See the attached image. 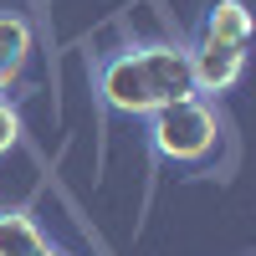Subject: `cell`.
Listing matches in <instances>:
<instances>
[{"mask_svg":"<svg viewBox=\"0 0 256 256\" xmlns=\"http://www.w3.org/2000/svg\"><path fill=\"white\" fill-rule=\"evenodd\" d=\"M200 36L226 41V46H246V41H251V10H246V0H216V6L205 10Z\"/></svg>","mask_w":256,"mask_h":256,"instance_id":"obj_6","label":"cell"},{"mask_svg":"<svg viewBox=\"0 0 256 256\" xmlns=\"http://www.w3.org/2000/svg\"><path fill=\"white\" fill-rule=\"evenodd\" d=\"M46 246H52L46 230H41L26 210H16V205L0 210V256H41Z\"/></svg>","mask_w":256,"mask_h":256,"instance_id":"obj_5","label":"cell"},{"mask_svg":"<svg viewBox=\"0 0 256 256\" xmlns=\"http://www.w3.org/2000/svg\"><path fill=\"white\" fill-rule=\"evenodd\" d=\"M98 98L113 113L148 118L180 98H195L190 56L174 41H148V46H123L98 62Z\"/></svg>","mask_w":256,"mask_h":256,"instance_id":"obj_1","label":"cell"},{"mask_svg":"<svg viewBox=\"0 0 256 256\" xmlns=\"http://www.w3.org/2000/svg\"><path fill=\"white\" fill-rule=\"evenodd\" d=\"M16 144H20V113H16V102L0 92V159H6Z\"/></svg>","mask_w":256,"mask_h":256,"instance_id":"obj_7","label":"cell"},{"mask_svg":"<svg viewBox=\"0 0 256 256\" xmlns=\"http://www.w3.org/2000/svg\"><path fill=\"white\" fill-rule=\"evenodd\" d=\"M31 62V20L16 10H0V92L16 88Z\"/></svg>","mask_w":256,"mask_h":256,"instance_id":"obj_4","label":"cell"},{"mask_svg":"<svg viewBox=\"0 0 256 256\" xmlns=\"http://www.w3.org/2000/svg\"><path fill=\"white\" fill-rule=\"evenodd\" d=\"M184 56H190V77H195V98L200 92L220 98L246 72V46H226V41H210V36H200L195 46H184Z\"/></svg>","mask_w":256,"mask_h":256,"instance_id":"obj_3","label":"cell"},{"mask_svg":"<svg viewBox=\"0 0 256 256\" xmlns=\"http://www.w3.org/2000/svg\"><path fill=\"white\" fill-rule=\"evenodd\" d=\"M220 144V118L205 98H180L148 113V148L169 164H205Z\"/></svg>","mask_w":256,"mask_h":256,"instance_id":"obj_2","label":"cell"},{"mask_svg":"<svg viewBox=\"0 0 256 256\" xmlns=\"http://www.w3.org/2000/svg\"><path fill=\"white\" fill-rule=\"evenodd\" d=\"M41 256H67V251H62V246H46V251H41Z\"/></svg>","mask_w":256,"mask_h":256,"instance_id":"obj_8","label":"cell"}]
</instances>
